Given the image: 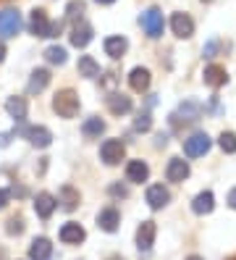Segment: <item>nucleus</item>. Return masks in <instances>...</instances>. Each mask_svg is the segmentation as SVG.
I'll use <instances>...</instances> for the list:
<instances>
[{
	"instance_id": "obj_23",
	"label": "nucleus",
	"mask_w": 236,
	"mask_h": 260,
	"mask_svg": "<svg viewBox=\"0 0 236 260\" xmlns=\"http://www.w3.org/2000/svg\"><path fill=\"white\" fill-rule=\"evenodd\" d=\"M79 76H87V79H97L100 76V66L92 55H82L79 58Z\"/></svg>"
},
{
	"instance_id": "obj_21",
	"label": "nucleus",
	"mask_w": 236,
	"mask_h": 260,
	"mask_svg": "<svg viewBox=\"0 0 236 260\" xmlns=\"http://www.w3.org/2000/svg\"><path fill=\"white\" fill-rule=\"evenodd\" d=\"M129 84H131L134 92H147V87H150V71L137 66V69L129 74Z\"/></svg>"
},
{
	"instance_id": "obj_17",
	"label": "nucleus",
	"mask_w": 236,
	"mask_h": 260,
	"mask_svg": "<svg viewBox=\"0 0 236 260\" xmlns=\"http://www.w3.org/2000/svg\"><path fill=\"white\" fill-rule=\"evenodd\" d=\"M121 223V216H118V210L116 208H105L97 213V226L103 229V232H116Z\"/></svg>"
},
{
	"instance_id": "obj_19",
	"label": "nucleus",
	"mask_w": 236,
	"mask_h": 260,
	"mask_svg": "<svg viewBox=\"0 0 236 260\" xmlns=\"http://www.w3.org/2000/svg\"><path fill=\"white\" fill-rule=\"evenodd\" d=\"M26 137H29V142L35 145V147H50V142H53L50 129H45V126H31V129H26Z\"/></svg>"
},
{
	"instance_id": "obj_36",
	"label": "nucleus",
	"mask_w": 236,
	"mask_h": 260,
	"mask_svg": "<svg viewBox=\"0 0 236 260\" xmlns=\"http://www.w3.org/2000/svg\"><path fill=\"white\" fill-rule=\"evenodd\" d=\"M3 58H6V45L0 42V63H3Z\"/></svg>"
},
{
	"instance_id": "obj_39",
	"label": "nucleus",
	"mask_w": 236,
	"mask_h": 260,
	"mask_svg": "<svg viewBox=\"0 0 236 260\" xmlns=\"http://www.w3.org/2000/svg\"><path fill=\"white\" fill-rule=\"evenodd\" d=\"M3 257H6V252H3V250H0V260H3Z\"/></svg>"
},
{
	"instance_id": "obj_1",
	"label": "nucleus",
	"mask_w": 236,
	"mask_h": 260,
	"mask_svg": "<svg viewBox=\"0 0 236 260\" xmlns=\"http://www.w3.org/2000/svg\"><path fill=\"white\" fill-rule=\"evenodd\" d=\"M82 108V103H79V95L74 89H60V92L53 98V111L60 116V118H74Z\"/></svg>"
},
{
	"instance_id": "obj_8",
	"label": "nucleus",
	"mask_w": 236,
	"mask_h": 260,
	"mask_svg": "<svg viewBox=\"0 0 236 260\" xmlns=\"http://www.w3.org/2000/svg\"><path fill=\"white\" fill-rule=\"evenodd\" d=\"M155 221H142V226L137 229V247L139 252H150L152 250V242H155Z\"/></svg>"
},
{
	"instance_id": "obj_12",
	"label": "nucleus",
	"mask_w": 236,
	"mask_h": 260,
	"mask_svg": "<svg viewBox=\"0 0 236 260\" xmlns=\"http://www.w3.org/2000/svg\"><path fill=\"white\" fill-rule=\"evenodd\" d=\"M108 111L113 113V116H123V113H129V111H131V98H126L123 92H113V95H108Z\"/></svg>"
},
{
	"instance_id": "obj_3",
	"label": "nucleus",
	"mask_w": 236,
	"mask_h": 260,
	"mask_svg": "<svg viewBox=\"0 0 236 260\" xmlns=\"http://www.w3.org/2000/svg\"><path fill=\"white\" fill-rule=\"evenodd\" d=\"M139 24H142V29L155 40V37H160L163 35V26H165V21H163V13L157 11V8H150V11H145L139 16Z\"/></svg>"
},
{
	"instance_id": "obj_10",
	"label": "nucleus",
	"mask_w": 236,
	"mask_h": 260,
	"mask_svg": "<svg viewBox=\"0 0 236 260\" xmlns=\"http://www.w3.org/2000/svg\"><path fill=\"white\" fill-rule=\"evenodd\" d=\"M168 200H171V194H168V189H165L163 184H152V187L147 189V205H150L152 210L165 208Z\"/></svg>"
},
{
	"instance_id": "obj_31",
	"label": "nucleus",
	"mask_w": 236,
	"mask_h": 260,
	"mask_svg": "<svg viewBox=\"0 0 236 260\" xmlns=\"http://www.w3.org/2000/svg\"><path fill=\"white\" fill-rule=\"evenodd\" d=\"M150 126H152V121H150L147 113H142V116L134 121V132H150Z\"/></svg>"
},
{
	"instance_id": "obj_34",
	"label": "nucleus",
	"mask_w": 236,
	"mask_h": 260,
	"mask_svg": "<svg viewBox=\"0 0 236 260\" xmlns=\"http://www.w3.org/2000/svg\"><path fill=\"white\" fill-rule=\"evenodd\" d=\"M8 197H11V194H8V189H0V210H3V208L8 205Z\"/></svg>"
},
{
	"instance_id": "obj_42",
	"label": "nucleus",
	"mask_w": 236,
	"mask_h": 260,
	"mask_svg": "<svg viewBox=\"0 0 236 260\" xmlns=\"http://www.w3.org/2000/svg\"><path fill=\"white\" fill-rule=\"evenodd\" d=\"M0 3H6V0H0Z\"/></svg>"
},
{
	"instance_id": "obj_32",
	"label": "nucleus",
	"mask_w": 236,
	"mask_h": 260,
	"mask_svg": "<svg viewBox=\"0 0 236 260\" xmlns=\"http://www.w3.org/2000/svg\"><path fill=\"white\" fill-rule=\"evenodd\" d=\"M24 232V218L21 216H13L8 221V234H21Z\"/></svg>"
},
{
	"instance_id": "obj_6",
	"label": "nucleus",
	"mask_w": 236,
	"mask_h": 260,
	"mask_svg": "<svg viewBox=\"0 0 236 260\" xmlns=\"http://www.w3.org/2000/svg\"><path fill=\"white\" fill-rule=\"evenodd\" d=\"M171 29L179 40H189L194 35V21L186 16V13H173L171 16Z\"/></svg>"
},
{
	"instance_id": "obj_27",
	"label": "nucleus",
	"mask_w": 236,
	"mask_h": 260,
	"mask_svg": "<svg viewBox=\"0 0 236 260\" xmlns=\"http://www.w3.org/2000/svg\"><path fill=\"white\" fill-rule=\"evenodd\" d=\"M82 132H84V137H100V134L105 132V121H100L97 116H92V118L84 121Z\"/></svg>"
},
{
	"instance_id": "obj_11",
	"label": "nucleus",
	"mask_w": 236,
	"mask_h": 260,
	"mask_svg": "<svg viewBox=\"0 0 236 260\" xmlns=\"http://www.w3.org/2000/svg\"><path fill=\"white\" fill-rule=\"evenodd\" d=\"M47 84H50V71H47V69H35V71H31L29 84H26V92L29 95H40Z\"/></svg>"
},
{
	"instance_id": "obj_41",
	"label": "nucleus",
	"mask_w": 236,
	"mask_h": 260,
	"mask_svg": "<svg viewBox=\"0 0 236 260\" xmlns=\"http://www.w3.org/2000/svg\"><path fill=\"white\" fill-rule=\"evenodd\" d=\"M110 260H118V257H110Z\"/></svg>"
},
{
	"instance_id": "obj_28",
	"label": "nucleus",
	"mask_w": 236,
	"mask_h": 260,
	"mask_svg": "<svg viewBox=\"0 0 236 260\" xmlns=\"http://www.w3.org/2000/svg\"><path fill=\"white\" fill-rule=\"evenodd\" d=\"M45 58H47V63L63 66V63H66V50L58 48V45H53V48H47V50H45Z\"/></svg>"
},
{
	"instance_id": "obj_13",
	"label": "nucleus",
	"mask_w": 236,
	"mask_h": 260,
	"mask_svg": "<svg viewBox=\"0 0 236 260\" xmlns=\"http://www.w3.org/2000/svg\"><path fill=\"white\" fill-rule=\"evenodd\" d=\"M147 176H150V166L145 160H131L129 166H126V179L134 181V184L147 181Z\"/></svg>"
},
{
	"instance_id": "obj_22",
	"label": "nucleus",
	"mask_w": 236,
	"mask_h": 260,
	"mask_svg": "<svg viewBox=\"0 0 236 260\" xmlns=\"http://www.w3.org/2000/svg\"><path fill=\"white\" fill-rule=\"evenodd\" d=\"M213 208H215L213 192H199V194L194 197V203H192V210L197 213V216H205V213H210Z\"/></svg>"
},
{
	"instance_id": "obj_37",
	"label": "nucleus",
	"mask_w": 236,
	"mask_h": 260,
	"mask_svg": "<svg viewBox=\"0 0 236 260\" xmlns=\"http://www.w3.org/2000/svg\"><path fill=\"white\" fill-rule=\"evenodd\" d=\"M97 3H103V6H110V3H116V0H97Z\"/></svg>"
},
{
	"instance_id": "obj_16",
	"label": "nucleus",
	"mask_w": 236,
	"mask_h": 260,
	"mask_svg": "<svg viewBox=\"0 0 236 260\" xmlns=\"http://www.w3.org/2000/svg\"><path fill=\"white\" fill-rule=\"evenodd\" d=\"M89 42H92V26L87 21H79L71 32V45L74 48H87Z\"/></svg>"
},
{
	"instance_id": "obj_35",
	"label": "nucleus",
	"mask_w": 236,
	"mask_h": 260,
	"mask_svg": "<svg viewBox=\"0 0 236 260\" xmlns=\"http://www.w3.org/2000/svg\"><path fill=\"white\" fill-rule=\"evenodd\" d=\"M228 205L236 210V189H231V192H228Z\"/></svg>"
},
{
	"instance_id": "obj_38",
	"label": "nucleus",
	"mask_w": 236,
	"mask_h": 260,
	"mask_svg": "<svg viewBox=\"0 0 236 260\" xmlns=\"http://www.w3.org/2000/svg\"><path fill=\"white\" fill-rule=\"evenodd\" d=\"M189 260H202V257H197V255H192V257H189Z\"/></svg>"
},
{
	"instance_id": "obj_43",
	"label": "nucleus",
	"mask_w": 236,
	"mask_h": 260,
	"mask_svg": "<svg viewBox=\"0 0 236 260\" xmlns=\"http://www.w3.org/2000/svg\"><path fill=\"white\" fill-rule=\"evenodd\" d=\"M231 260H236V257H231Z\"/></svg>"
},
{
	"instance_id": "obj_24",
	"label": "nucleus",
	"mask_w": 236,
	"mask_h": 260,
	"mask_svg": "<svg viewBox=\"0 0 236 260\" xmlns=\"http://www.w3.org/2000/svg\"><path fill=\"white\" fill-rule=\"evenodd\" d=\"M126 48H129L126 37H108V40H105V53L113 58V60H118V58L126 53Z\"/></svg>"
},
{
	"instance_id": "obj_20",
	"label": "nucleus",
	"mask_w": 236,
	"mask_h": 260,
	"mask_svg": "<svg viewBox=\"0 0 236 260\" xmlns=\"http://www.w3.org/2000/svg\"><path fill=\"white\" fill-rule=\"evenodd\" d=\"M84 237H87L84 229L79 223H74V221L60 229V242H66V244H79V242H84Z\"/></svg>"
},
{
	"instance_id": "obj_14",
	"label": "nucleus",
	"mask_w": 236,
	"mask_h": 260,
	"mask_svg": "<svg viewBox=\"0 0 236 260\" xmlns=\"http://www.w3.org/2000/svg\"><path fill=\"white\" fill-rule=\"evenodd\" d=\"M55 197L50 192H40L37 194V200H35V210H37V216L40 218H50L53 216V210H55Z\"/></svg>"
},
{
	"instance_id": "obj_18",
	"label": "nucleus",
	"mask_w": 236,
	"mask_h": 260,
	"mask_svg": "<svg viewBox=\"0 0 236 260\" xmlns=\"http://www.w3.org/2000/svg\"><path fill=\"white\" fill-rule=\"evenodd\" d=\"M50 255H53V244H50V239L40 237V239L31 242V247H29V257H31V260H50Z\"/></svg>"
},
{
	"instance_id": "obj_15",
	"label": "nucleus",
	"mask_w": 236,
	"mask_h": 260,
	"mask_svg": "<svg viewBox=\"0 0 236 260\" xmlns=\"http://www.w3.org/2000/svg\"><path fill=\"white\" fill-rule=\"evenodd\" d=\"M165 176H168V181H176V184H179V181H184L189 176V163L184 158H171Z\"/></svg>"
},
{
	"instance_id": "obj_25",
	"label": "nucleus",
	"mask_w": 236,
	"mask_h": 260,
	"mask_svg": "<svg viewBox=\"0 0 236 260\" xmlns=\"http://www.w3.org/2000/svg\"><path fill=\"white\" fill-rule=\"evenodd\" d=\"M6 108H8L11 118H16V121H24V118H26V100H24V98H16V95L8 98Z\"/></svg>"
},
{
	"instance_id": "obj_33",
	"label": "nucleus",
	"mask_w": 236,
	"mask_h": 260,
	"mask_svg": "<svg viewBox=\"0 0 236 260\" xmlns=\"http://www.w3.org/2000/svg\"><path fill=\"white\" fill-rule=\"evenodd\" d=\"M110 194H113V197H126V194H129V189L121 187V184H113V187H110Z\"/></svg>"
},
{
	"instance_id": "obj_29",
	"label": "nucleus",
	"mask_w": 236,
	"mask_h": 260,
	"mask_svg": "<svg viewBox=\"0 0 236 260\" xmlns=\"http://www.w3.org/2000/svg\"><path fill=\"white\" fill-rule=\"evenodd\" d=\"M220 150L223 152H236V134L233 132H223L220 134V140H218Z\"/></svg>"
},
{
	"instance_id": "obj_26",
	"label": "nucleus",
	"mask_w": 236,
	"mask_h": 260,
	"mask_svg": "<svg viewBox=\"0 0 236 260\" xmlns=\"http://www.w3.org/2000/svg\"><path fill=\"white\" fill-rule=\"evenodd\" d=\"M79 205V192L74 187H63L60 189V208L63 210H74Z\"/></svg>"
},
{
	"instance_id": "obj_7",
	"label": "nucleus",
	"mask_w": 236,
	"mask_h": 260,
	"mask_svg": "<svg viewBox=\"0 0 236 260\" xmlns=\"http://www.w3.org/2000/svg\"><path fill=\"white\" fill-rule=\"evenodd\" d=\"M21 29V16L19 11H3L0 13V35L3 37H16Z\"/></svg>"
},
{
	"instance_id": "obj_9",
	"label": "nucleus",
	"mask_w": 236,
	"mask_h": 260,
	"mask_svg": "<svg viewBox=\"0 0 236 260\" xmlns=\"http://www.w3.org/2000/svg\"><path fill=\"white\" fill-rule=\"evenodd\" d=\"M202 79H205V84H208V87L218 89V87H223V84L228 82V74H226V69H223V66L213 63V66H208V69H205Z\"/></svg>"
},
{
	"instance_id": "obj_2",
	"label": "nucleus",
	"mask_w": 236,
	"mask_h": 260,
	"mask_svg": "<svg viewBox=\"0 0 236 260\" xmlns=\"http://www.w3.org/2000/svg\"><path fill=\"white\" fill-rule=\"evenodd\" d=\"M29 29H31L37 37H58L60 24H50L47 13H45L42 8H35V11H31V16H29Z\"/></svg>"
},
{
	"instance_id": "obj_30",
	"label": "nucleus",
	"mask_w": 236,
	"mask_h": 260,
	"mask_svg": "<svg viewBox=\"0 0 236 260\" xmlns=\"http://www.w3.org/2000/svg\"><path fill=\"white\" fill-rule=\"evenodd\" d=\"M82 13H84V3H82V0H71L69 8H66V16L71 21H82Z\"/></svg>"
},
{
	"instance_id": "obj_4",
	"label": "nucleus",
	"mask_w": 236,
	"mask_h": 260,
	"mask_svg": "<svg viewBox=\"0 0 236 260\" xmlns=\"http://www.w3.org/2000/svg\"><path fill=\"white\" fill-rule=\"evenodd\" d=\"M208 150H210V137L205 134V132H197V134L189 137V140H184V152H186L189 158H199Z\"/></svg>"
},
{
	"instance_id": "obj_5",
	"label": "nucleus",
	"mask_w": 236,
	"mask_h": 260,
	"mask_svg": "<svg viewBox=\"0 0 236 260\" xmlns=\"http://www.w3.org/2000/svg\"><path fill=\"white\" fill-rule=\"evenodd\" d=\"M100 155H103V160H105L108 166H116V163H121L123 155H126V145H123L121 140H105L103 147H100Z\"/></svg>"
},
{
	"instance_id": "obj_40",
	"label": "nucleus",
	"mask_w": 236,
	"mask_h": 260,
	"mask_svg": "<svg viewBox=\"0 0 236 260\" xmlns=\"http://www.w3.org/2000/svg\"><path fill=\"white\" fill-rule=\"evenodd\" d=\"M202 3H213V0H202Z\"/></svg>"
}]
</instances>
